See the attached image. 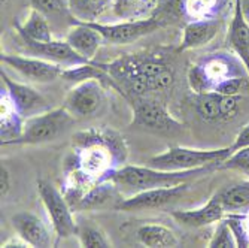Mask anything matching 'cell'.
Wrapping results in <instances>:
<instances>
[{
	"label": "cell",
	"mask_w": 249,
	"mask_h": 248,
	"mask_svg": "<svg viewBox=\"0 0 249 248\" xmlns=\"http://www.w3.org/2000/svg\"><path fill=\"white\" fill-rule=\"evenodd\" d=\"M127 157L128 147L120 132L105 127L76 132L63 189L72 210L89 189L110 179L115 171L124 166Z\"/></svg>",
	"instance_id": "6da1fadb"
},
{
	"label": "cell",
	"mask_w": 249,
	"mask_h": 248,
	"mask_svg": "<svg viewBox=\"0 0 249 248\" xmlns=\"http://www.w3.org/2000/svg\"><path fill=\"white\" fill-rule=\"evenodd\" d=\"M103 69L121 82L136 97L169 88L175 81L172 67L160 57L125 56L110 63H100ZM121 88V87H120Z\"/></svg>",
	"instance_id": "7a4b0ae2"
},
{
	"label": "cell",
	"mask_w": 249,
	"mask_h": 248,
	"mask_svg": "<svg viewBox=\"0 0 249 248\" xmlns=\"http://www.w3.org/2000/svg\"><path fill=\"white\" fill-rule=\"evenodd\" d=\"M249 76L242 60L233 53H212L208 54L188 69V84L194 95L211 93L230 78Z\"/></svg>",
	"instance_id": "3957f363"
},
{
	"label": "cell",
	"mask_w": 249,
	"mask_h": 248,
	"mask_svg": "<svg viewBox=\"0 0 249 248\" xmlns=\"http://www.w3.org/2000/svg\"><path fill=\"white\" fill-rule=\"evenodd\" d=\"M212 169H216L215 166H206L201 169H193V171H163L152 166H133V165H124L118 171L114 172L110 179L114 181L120 190L124 189L127 191L139 193L151 189L158 187H170L180 183H188L190 179L206 173Z\"/></svg>",
	"instance_id": "277c9868"
},
{
	"label": "cell",
	"mask_w": 249,
	"mask_h": 248,
	"mask_svg": "<svg viewBox=\"0 0 249 248\" xmlns=\"http://www.w3.org/2000/svg\"><path fill=\"white\" fill-rule=\"evenodd\" d=\"M75 123L76 118L64 106L48 109L26 118L21 136L11 145H40L55 141Z\"/></svg>",
	"instance_id": "5b68a950"
},
{
	"label": "cell",
	"mask_w": 249,
	"mask_h": 248,
	"mask_svg": "<svg viewBox=\"0 0 249 248\" xmlns=\"http://www.w3.org/2000/svg\"><path fill=\"white\" fill-rule=\"evenodd\" d=\"M231 154V148H216V150H198L173 147L167 151L157 154L149 159V166L163 171H193L206 166H218Z\"/></svg>",
	"instance_id": "8992f818"
},
{
	"label": "cell",
	"mask_w": 249,
	"mask_h": 248,
	"mask_svg": "<svg viewBox=\"0 0 249 248\" xmlns=\"http://www.w3.org/2000/svg\"><path fill=\"white\" fill-rule=\"evenodd\" d=\"M37 193L48 214L55 235V244L64 238L78 233V224L72 215V207L63 191L47 179H37Z\"/></svg>",
	"instance_id": "52a82bcc"
},
{
	"label": "cell",
	"mask_w": 249,
	"mask_h": 248,
	"mask_svg": "<svg viewBox=\"0 0 249 248\" xmlns=\"http://www.w3.org/2000/svg\"><path fill=\"white\" fill-rule=\"evenodd\" d=\"M130 126L157 133H173L184 127L182 123L170 114L163 102L145 96H138L133 102Z\"/></svg>",
	"instance_id": "ba28073f"
},
{
	"label": "cell",
	"mask_w": 249,
	"mask_h": 248,
	"mask_svg": "<svg viewBox=\"0 0 249 248\" xmlns=\"http://www.w3.org/2000/svg\"><path fill=\"white\" fill-rule=\"evenodd\" d=\"M107 102L106 85L99 79H87L75 84L64 97L63 106L75 118H89L97 115Z\"/></svg>",
	"instance_id": "9c48e42d"
},
{
	"label": "cell",
	"mask_w": 249,
	"mask_h": 248,
	"mask_svg": "<svg viewBox=\"0 0 249 248\" xmlns=\"http://www.w3.org/2000/svg\"><path fill=\"white\" fill-rule=\"evenodd\" d=\"M88 24L94 27L97 32H100L107 43L125 45L157 32L158 29L164 26V21L158 17H149L138 21L118 22V24H102L99 21L88 22Z\"/></svg>",
	"instance_id": "30bf717a"
},
{
	"label": "cell",
	"mask_w": 249,
	"mask_h": 248,
	"mask_svg": "<svg viewBox=\"0 0 249 248\" xmlns=\"http://www.w3.org/2000/svg\"><path fill=\"white\" fill-rule=\"evenodd\" d=\"M2 63L12 67L21 76L26 79L36 82V84H48L55 81L57 78H61L64 67L47 61L43 58L35 57V56H14V54H3L0 56Z\"/></svg>",
	"instance_id": "8fae6325"
},
{
	"label": "cell",
	"mask_w": 249,
	"mask_h": 248,
	"mask_svg": "<svg viewBox=\"0 0 249 248\" xmlns=\"http://www.w3.org/2000/svg\"><path fill=\"white\" fill-rule=\"evenodd\" d=\"M190 189L188 183H180L170 187H158L145 191L134 193L131 197L124 199L117 210L121 211H142L152 208H163L173 202L182 199V196Z\"/></svg>",
	"instance_id": "7c38bea8"
},
{
	"label": "cell",
	"mask_w": 249,
	"mask_h": 248,
	"mask_svg": "<svg viewBox=\"0 0 249 248\" xmlns=\"http://www.w3.org/2000/svg\"><path fill=\"white\" fill-rule=\"evenodd\" d=\"M21 39L24 42L29 54L43 58L47 61H51V63H55V64L64 67V69L89 63V60L79 56L71 45L67 43L66 39L64 40L53 39L50 42H36V40H30V39H24V38H21Z\"/></svg>",
	"instance_id": "4fadbf2b"
},
{
	"label": "cell",
	"mask_w": 249,
	"mask_h": 248,
	"mask_svg": "<svg viewBox=\"0 0 249 248\" xmlns=\"http://www.w3.org/2000/svg\"><path fill=\"white\" fill-rule=\"evenodd\" d=\"M0 76H2V82L5 84V90H6L9 99L12 100L17 111L24 118L33 117L36 114H40V112H45L50 109L47 99H45L32 85L14 81L3 71L0 74Z\"/></svg>",
	"instance_id": "5bb4252c"
},
{
	"label": "cell",
	"mask_w": 249,
	"mask_h": 248,
	"mask_svg": "<svg viewBox=\"0 0 249 248\" xmlns=\"http://www.w3.org/2000/svg\"><path fill=\"white\" fill-rule=\"evenodd\" d=\"M12 228L15 229L17 235H19L32 248H48L54 245L53 232L47 226V223L30 211H21L12 217Z\"/></svg>",
	"instance_id": "9a60e30c"
},
{
	"label": "cell",
	"mask_w": 249,
	"mask_h": 248,
	"mask_svg": "<svg viewBox=\"0 0 249 248\" xmlns=\"http://www.w3.org/2000/svg\"><path fill=\"white\" fill-rule=\"evenodd\" d=\"M123 200L124 197L120 187L112 179H107V181L99 183L89 189L76 204L73 211H94L110 207L117 210Z\"/></svg>",
	"instance_id": "2e32d148"
},
{
	"label": "cell",
	"mask_w": 249,
	"mask_h": 248,
	"mask_svg": "<svg viewBox=\"0 0 249 248\" xmlns=\"http://www.w3.org/2000/svg\"><path fill=\"white\" fill-rule=\"evenodd\" d=\"M219 29L221 21L218 18L188 21L184 27L182 40H180L178 51H188L206 47L208 43H211L216 38Z\"/></svg>",
	"instance_id": "e0dca14e"
},
{
	"label": "cell",
	"mask_w": 249,
	"mask_h": 248,
	"mask_svg": "<svg viewBox=\"0 0 249 248\" xmlns=\"http://www.w3.org/2000/svg\"><path fill=\"white\" fill-rule=\"evenodd\" d=\"M66 40L84 58L93 61L99 48L106 42L103 35L91 27L88 22H79L66 35Z\"/></svg>",
	"instance_id": "ac0fdd59"
},
{
	"label": "cell",
	"mask_w": 249,
	"mask_h": 248,
	"mask_svg": "<svg viewBox=\"0 0 249 248\" xmlns=\"http://www.w3.org/2000/svg\"><path fill=\"white\" fill-rule=\"evenodd\" d=\"M172 217L182 226L198 229V228H205L209 224L218 223L225 217V211L222 205L219 204V200L216 196H213L206 205H203L197 210H179L173 211Z\"/></svg>",
	"instance_id": "d6986e66"
},
{
	"label": "cell",
	"mask_w": 249,
	"mask_h": 248,
	"mask_svg": "<svg viewBox=\"0 0 249 248\" xmlns=\"http://www.w3.org/2000/svg\"><path fill=\"white\" fill-rule=\"evenodd\" d=\"M32 8L42 12L51 22V27L54 33H66L73 26L79 24V19H76L67 5V0H30Z\"/></svg>",
	"instance_id": "ffe728a7"
},
{
	"label": "cell",
	"mask_w": 249,
	"mask_h": 248,
	"mask_svg": "<svg viewBox=\"0 0 249 248\" xmlns=\"http://www.w3.org/2000/svg\"><path fill=\"white\" fill-rule=\"evenodd\" d=\"M229 45L242 60L249 75V22L245 19L239 0H234V11L229 29Z\"/></svg>",
	"instance_id": "44dd1931"
},
{
	"label": "cell",
	"mask_w": 249,
	"mask_h": 248,
	"mask_svg": "<svg viewBox=\"0 0 249 248\" xmlns=\"http://www.w3.org/2000/svg\"><path fill=\"white\" fill-rule=\"evenodd\" d=\"M0 136H2V145H11L17 141L22 129H24L26 118L22 117L17 108L14 106L12 100L9 99L6 90L2 88L0 93Z\"/></svg>",
	"instance_id": "7402d4cb"
},
{
	"label": "cell",
	"mask_w": 249,
	"mask_h": 248,
	"mask_svg": "<svg viewBox=\"0 0 249 248\" xmlns=\"http://www.w3.org/2000/svg\"><path fill=\"white\" fill-rule=\"evenodd\" d=\"M227 214H249V181L230 186L215 194Z\"/></svg>",
	"instance_id": "603a6c76"
},
{
	"label": "cell",
	"mask_w": 249,
	"mask_h": 248,
	"mask_svg": "<svg viewBox=\"0 0 249 248\" xmlns=\"http://www.w3.org/2000/svg\"><path fill=\"white\" fill-rule=\"evenodd\" d=\"M17 30L21 38L36 40V42H50L54 39V32L51 22L42 12L32 8L29 17L26 18L24 24L17 26Z\"/></svg>",
	"instance_id": "cb8c5ba5"
},
{
	"label": "cell",
	"mask_w": 249,
	"mask_h": 248,
	"mask_svg": "<svg viewBox=\"0 0 249 248\" xmlns=\"http://www.w3.org/2000/svg\"><path fill=\"white\" fill-rule=\"evenodd\" d=\"M136 238L142 245L151 248H169L179 245V238L175 232L163 224H143L136 232Z\"/></svg>",
	"instance_id": "d4e9b609"
},
{
	"label": "cell",
	"mask_w": 249,
	"mask_h": 248,
	"mask_svg": "<svg viewBox=\"0 0 249 248\" xmlns=\"http://www.w3.org/2000/svg\"><path fill=\"white\" fill-rule=\"evenodd\" d=\"M225 5H227V0H185L182 15L190 21L218 18Z\"/></svg>",
	"instance_id": "484cf974"
},
{
	"label": "cell",
	"mask_w": 249,
	"mask_h": 248,
	"mask_svg": "<svg viewBox=\"0 0 249 248\" xmlns=\"http://www.w3.org/2000/svg\"><path fill=\"white\" fill-rule=\"evenodd\" d=\"M194 108L198 117L208 123L221 121L219 114V95L215 92L194 95Z\"/></svg>",
	"instance_id": "4316f807"
},
{
	"label": "cell",
	"mask_w": 249,
	"mask_h": 248,
	"mask_svg": "<svg viewBox=\"0 0 249 248\" xmlns=\"http://www.w3.org/2000/svg\"><path fill=\"white\" fill-rule=\"evenodd\" d=\"M78 238H79V244L82 247L87 248H107L110 247L109 239L106 238V235L96 228L94 224H81L78 226Z\"/></svg>",
	"instance_id": "83f0119b"
},
{
	"label": "cell",
	"mask_w": 249,
	"mask_h": 248,
	"mask_svg": "<svg viewBox=\"0 0 249 248\" xmlns=\"http://www.w3.org/2000/svg\"><path fill=\"white\" fill-rule=\"evenodd\" d=\"M67 5H69L72 15L81 22L97 21L103 11L94 0H67Z\"/></svg>",
	"instance_id": "f1b7e54d"
},
{
	"label": "cell",
	"mask_w": 249,
	"mask_h": 248,
	"mask_svg": "<svg viewBox=\"0 0 249 248\" xmlns=\"http://www.w3.org/2000/svg\"><path fill=\"white\" fill-rule=\"evenodd\" d=\"M208 247H211V248H216V247H219V248H236L237 247V241H236V236L233 233V229L225 218L218 221V226H216Z\"/></svg>",
	"instance_id": "f546056e"
},
{
	"label": "cell",
	"mask_w": 249,
	"mask_h": 248,
	"mask_svg": "<svg viewBox=\"0 0 249 248\" xmlns=\"http://www.w3.org/2000/svg\"><path fill=\"white\" fill-rule=\"evenodd\" d=\"M233 229L237 247H249V214H227L224 217Z\"/></svg>",
	"instance_id": "4dcf8cb0"
},
{
	"label": "cell",
	"mask_w": 249,
	"mask_h": 248,
	"mask_svg": "<svg viewBox=\"0 0 249 248\" xmlns=\"http://www.w3.org/2000/svg\"><path fill=\"white\" fill-rule=\"evenodd\" d=\"M216 169L239 171L249 176V147H245V148H240V150L231 153L227 159L216 166Z\"/></svg>",
	"instance_id": "1f68e13d"
},
{
	"label": "cell",
	"mask_w": 249,
	"mask_h": 248,
	"mask_svg": "<svg viewBox=\"0 0 249 248\" xmlns=\"http://www.w3.org/2000/svg\"><path fill=\"white\" fill-rule=\"evenodd\" d=\"M219 95V93H218ZM243 102L242 95L229 96V95H219V114L221 121H230L236 118L240 109V103Z\"/></svg>",
	"instance_id": "d6a6232c"
},
{
	"label": "cell",
	"mask_w": 249,
	"mask_h": 248,
	"mask_svg": "<svg viewBox=\"0 0 249 248\" xmlns=\"http://www.w3.org/2000/svg\"><path fill=\"white\" fill-rule=\"evenodd\" d=\"M248 87H249V76H236V78H230L227 81L221 82L215 88V93L236 96V95H240L242 92H245Z\"/></svg>",
	"instance_id": "836d02e7"
},
{
	"label": "cell",
	"mask_w": 249,
	"mask_h": 248,
	"mask_svg": "<svg viewBox=\"0 0 249 248\" xmlns=\"http://www.w3.org/2000/svg\"><path fill=\"white\" fill-rule=\"evenodd\" d=\"M11 189H12V175L6 162H2V166H0V194H2V199L9 194Z\"/></svg>",
	"instance_id": "e575fe53"
},
{
	"label": "cell",
	"mask_w": 249,
	"mask_h": 248,
	"mask_svg": "<svg viewBox=\"0 0 249 248\" xmlns=\"http://www.w3.org/2000/svg\"><path fill=\"white\" fill-rule=\"evenodd\" d=\"M139 2L141 0H114V12L118 17H127Z\"/></svg>",
	"instance_id": "d590c367"
},
{
	"label": "cell",
	"mask_w": 249,
	"mask_h": 248,
	"mask_svg": "<svg viewBox=\"0 0 249 248\" xmlns=\"http://www.w3.org/2000/svg\"><path fill=\"white\" fill-rule=\"evenodd\" d=\"M245 147H249V123L239 132L233 145H230L231 153H234V151H237L240 148H245Z\"/></svg>",
	"instance_id": "8d00e7d4"
},
{
	"label": "cell",
	"mask_w": 249,
	"mask_h": 248,
	"mask_svg": "<svg viewBox=\"0 0 249 248\" xmlns=\"http://www.w3.org/2000/svg\"><path fill=\"white\" fill-rule=\"evenodd\" d=\"M15 247L17 248H32L19 235H17V236L11 238V239H8L6 242L2 244V248H15Z\"/></svg>",
	"instance_id": "74e56055"
},
{
	"label": "cell",
	"mask_w": 249,
	"mask_h": 248,
	"mask_svg": "<svg viewBox=\"0 0 249 248\" xmlns=\"http://www.w3.org/2000/svg\"><path fill=\"white\" fill-rule=\"evenodd\" d=\"M240 2V8H242V14L245 17V19L249 22V0H239Z\"/></svg>",
	"instance_id": "f35d334b"
},
{
	"label": "cell",
	"mask_w": 249,
	"mask_h": 248,
	"mask_svg": "<svg viewBox=\"0 0 249 248\" xmlns=\"http://www.w3.org/2000/svg\"><path fill=\"white\" fill-rule=\"evenodd\" d=\"M94 2L102 8V9H105L106 6H109V3H110V0H94Z\"/></svg>",
	"instance_id": "ab89813d"
}]
</instances>
